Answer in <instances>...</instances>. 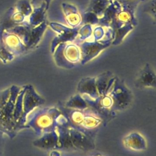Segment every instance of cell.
Segmentation results:
<instances>
[{
    "mask_svg": "<svg viewBox=\"0 0 156 156\" xmlns=\"http://www.w3.org/2000/svg\"><path fill=\"white\" fill-rule=\"evenodd\" d=\"M16 9L24 16L29 15L31 12V7L27 0H20L17 3Z\"/></svg>",
    "mask_w": 156,
    "mask_h": 156,
    "instance_id": "7a4b0ae2",
    "label": "cell"
},
{
    "mask_svg": "<svg viewBox=\"0 0 156 156\" xmlns=\"http://www.w3.org/2000/svg\"><path fill=\"white\" fill-rule=\"evenodd\" d=\"M24 89L12 85L0 91V133L13 138L24 127L23 108Z\"/></svg>",
    "mask_w": 156,
    "mask_h": 156,
    "instance_id": "6da1fadb",
    "label": "cell"
},
{
    "mask_svg": "<svg viewBox=\"0 0 156 156\" xmlns=\"http://www.w3.org/2000/svg\"><path fill=\"white\" fill-rule=\"evenodd\" d=\"M51 0H32V5L34 7H36L37 6H38V4L42 2V1H44V2H46V5H48L49 2H50Z\"/></svg>",
    "mask_w": 156,
    "mask_h": 156,
    "instance_id": "3957f363",
    "label": "cell"
},
{
    "mask_svg": "<svg viewBox=\"0 0 156 156\" xmlns=\"http://www.w3.org/2000/svg\"><path fill=\"white\" fill-rule=\"evenodd\" d=\"M2 150V133H0V155Z\"/></svg>",
    "mask_w": 156,
    "mask_h": 156,
    "instance_id": "277c9868",
    "label": "cell"
}]
</instances>
